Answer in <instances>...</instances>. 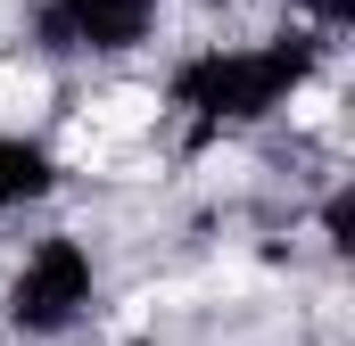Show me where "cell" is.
Segmentation results:
<instances>
[{
    "label": "cell",
    "mask_w": 355,
    "mask_h": 346,
    "mask_svg": "<svg viewBox=\"0 0 355 346\" xmlns=\"http://www.w3.org/2000/svg\"><path fill=\"white\" fill-rule=\"evenodd\" d=\"M331 107H339V99H331L322 83H306L297 99H289V116H297V124H331Z\"/></svg>",
    "instance_id": "obj_3"
},
{
    "label": "cell",
    "mask_w": 355,
    "mask_h": 346,
    "mask_svg": "<svg viewBox=\"0 0 355 346\" xmlns=\"http://www.w3.org/2000/svg\"><path fill=\"white\" fill-rule=\"evenodd\" d=\"M149 124H157V91H99V99H91L83 107V132L91 140H99V149H107V140H132V132H149Z\"/></svg>",
    "instance_id": "obj_1"
},
{
    "label": "cell",
    "mask_w": 355,
    "mask_h": 346,
    "mask_svg": "<svg viewBox=\"0 0 355 346\" xmlns=\"http://www.w3.org/2000/svg\"><path fill=\"white\" fill-rule=\"evenodd\" d=\"M42 99H50V75H42V66H0V116H8V124L42 116Z\"/></svg>",
    "instance_id": "obj_2"
}]
</instances>
